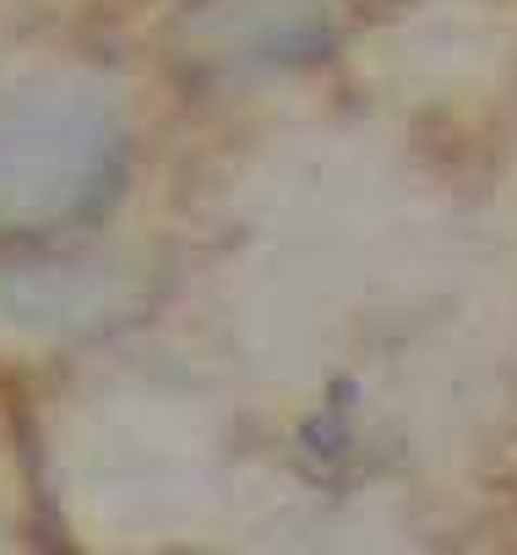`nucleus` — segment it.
<instances>
[{"label": "nucleus", "instance_id": "obj_1", "mask_svg": "<svg viewBox=\"0 0 517 555\" xmlns=\"http://www.w3.org/2000/svg\"><path fill=\"white\" fill-rule=\"evenodd\" d=\"M99 164V137L72 115L0 120V218H44L82 196Z\"/></svg>", "mask_w": 517, "mask_h": 555}]
</instances>
